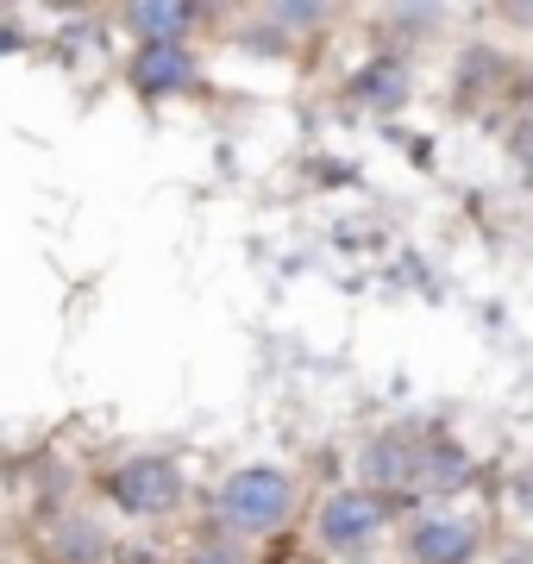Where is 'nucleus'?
<instances>
[{
	"label": "nucleus",
	"mask_w": 533,
	"mask_h": 564,
	"mask_svg": "<svg viewBox=\"0 0 533 564\" xmlns=\"http://www.w3.org/2000/svg\"><path fill=\"white\" fill-rule=\"evenodd\" d=\"M320 545L339 552V558H358L383 527H390V496H377V489H333L327 502H320Z\"/></svg>",
	"instance_id": "obj_2"
},
{
	"label": "nucleus",
	"mask_w": 533,
	"mask_h": 564,
	"mask_svg": "<svg viewBox=\"0 0 533 564\" xmlns=\"http://www.w3.org/2000/svg\"><path fill=\"white\" fill-rule=\"evenodd\" d=\"M188 82H195L188 44H139V57H132V88L139 95L164 101V95H183Z\"/></svg>",
	"instance_id": "obj_5"
},
{
	"label": "nucleus",
	"mask_w": 533,
	"mask_h": 564,
	"mask_svg": "<svg viewBox=\"0 0 533 564\" xmlns=\"http://www.w3.org/2000/svg\"><path fill=\"white\" fill-rule=\"evenodd\" d=\"M101 558H107V533L83 514H63L44 533V564H101Z\"/></svg>",
	"instance_id": "obj_8"
},
{
	"label": "nucleus",
	"mask_w": 533,
	"mask_h": 564,
	"mask_svg": "<svg viewBox=\"0 0 533 564\" xmlns=\"http://www.w3.org/2000/svg\"><path fill=\"white\" fill-rule=\"evenodd\" d=\"M402 552L414 564H471L483 552V521H471V514H421L402 533Z\"/></svg>",
	"instance_id": "obj_4"
},
{
	"label": "nucleus",
	"mask_w": 533,
	"mask_h": 564,
	"mask_svg": "<svg viewBox=\"0 0 533 564\" xmlns=\"http://www.w3.org/2000/svg\"><path fill=\"white\" fill-rule=\"evenodd\" d=\"M414 95V76L402 57H370L358 76H351V101L365 107V113H402Z\"/></svg>",
	"instance_id": "obj_6"
},
{
	"label": "nucleus",
	"mask_w": 533,
	"mask_h": 564,
	"mask_svg": "<svg viewBox=\"0 0 533 564\" xmlns=\"http://www.w3.org/2000/svg\"><path fill=\"white\" fill-rule=\"evenodd\" d=\"M346 564H370V558H346Z\"/></svg>",
	"instance_id": "obj_14"
},
{
	"label": "nucleus",
	"mask_w": 533,
	"mask_h": 564,
	"mask_svg": "<svg viewBox=\"0 0 533 564\" xmlns=\"http://www.w3.org/2000/svg\"><path fill=\"white\" fill-rule=\"evenodd\" d=\"M471 484V452L452 440H427L421 445V484H414V502H433V496H452V489Z\"/></svg>",
	"instance_id": "obj_7"
},
{
	"label": "nucleus",
	"mask_w": 533,
	"mask_h": 564,
	"mask_svg": "<svg viewBox=\"0 0 533 564\" xmlns=\"http://www.w3.org/2000/svg\"><path fill=\"white\" fill-rule=\"evenodd\" d=\"M509 496H514V508H521V514H527V521H533V464H527V470H514V477H509Z\"/></svg>",
	"instance_id": "obj_11"
},
{
	"label": "nucleus",
	"mask_w": 533,
	"mask_h": 564,
	"mask_svg": "<svg viewBox=\"0 0 533 564\" xmlns=\"http://www.w3.org/2000/svg\"><path fill=\"white\" fill-rule=\"evenodd\" d=\"M509 158H514V163H527V170H533V107L509 126Z\"/></svg>",
	"instance_id": "obj_10"
},
{
	"label": "nucleus",
	"mask_w": 533,
	"mask_h": 564,
	"mask_svg": "<svg viewBox=\"0 0 533 564\" xmlns=\"http://www.w3.org/2000/svg\"><path fill=\"white\" fill-rule=\"evenodd\" d=\"M195 564H246V558H239V545H207Z\"/></svg>",
	"instance_id": "obj_13"
},
{
	"label": "nucleus",
	"mask_w": 533,
	"mask_h": 564,
	"mask_svg": "<svg viewBox=\"0 0 533 564\" xmlns=\"http://www.w3.org/2000/svg\"><path fill=\"white\" fill-rule=\"evenodd\" d=\"M270 20L276 25H320L327 13H320V7H270Z\"/></svg>",
	"instance_id": "obj_12"
},
{
	"label": "nucleus",
	"mask_w": 533,
	"mask_h": 564,
	"mask_svg": "<svg viewBox=\"0 0 533 564\" xmlns=\"http://www.w3.org/2000/svg\"><path fill=\"white\" fill-rule=\"evenodd\" d=\"M289 508H295V484H289L283 470H270V464L232 470L220 484V496H214V514L232 533H276L289 521Z\"/></svg>",
	"instance_id": "obj_1"
},
{
	"label": "nucleus",
	"mask_w": 533,
	"mask_h": 564,
	"mask_svg": "<svg viewBox=\"0 0 533 564\" xmlns=\"http://www.w3.org/2000/svg\"><path fill=\"white\" fill-rule=\"evenodd\" d=\"M107 496L126 508V514H170L183 502V464L176 458H132L113 470Z\"/></svg>",
	"instance_id": "obj_3"
},
{
	"label": "nucleus",
	"mask_w": 533,
	"mask_h": 564,
	"mask_svg": "<svg viewBox=\"0 0 533 564\" xmlns=\"http://www.w3.org/2000/svg\"><path fill=\"white\" fill-rule=\"evenodd\" d=\"M126 20H132V32H144V44H183L195 7H132Z\"/></svg>",
	"instance_id": "obj_9"
}]
</instances>
